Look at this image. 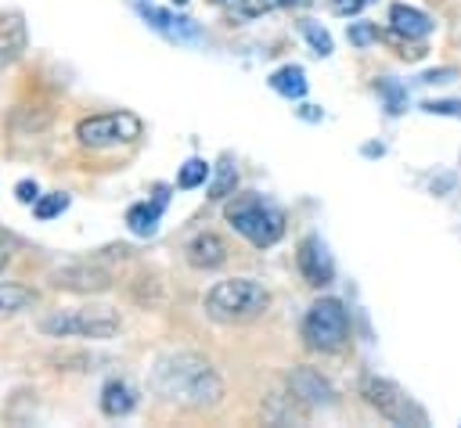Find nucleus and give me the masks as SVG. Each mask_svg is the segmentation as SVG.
<instances>
[{
  "mask_svg": "<svg viewBox=\"0 0 461 428\" xmlns=\"http://www.w3.org/2000/svg\"><path fill=\"white\" fill-rule=\"evenodd\" d=\"M50 284L54 288H72V291H104L112 281L104 270L97 266H86V263H68L61 270L50 273Z\"/></svg>",
  "mask_w": 461,
  "mask_h": 428,
  "instance_id": "obj_10",
  "label": "nucleus"
},
{
  "mask_svg": "<svg viewBox=\"0 0 461 428\" xmlns=\"http://www.w3.org/2000/svg\"><path fill=\"white\" fill-rule=\"evenodd\" d=\"M14 198H18L22 205H32V201L40 198V191H36V183H32V180H22V183L14 187Z\"/></svg>",
  "mask_w": 461,
  "mask_h": 428,
  "instance_id": "obj_28",
  "label": "nucleus"
},
{
  "mask_svg": "<svg viewBox=\"0 0 461 428\" xmlns=\"http://www.w3.org/2000/svg\"><path fill=\"white\" fill-rule=\"evenodd\" d=\"M65 209H68V194H61V191H54V194L32 201V216H36V219H54V216H61Z\"/></svg>",
  "mask_w": 461,
  "mask_h": 428,
  "instance_id": "obj_23",
  "label": "nucleus"
},
{
  "mask_svg": "<svg viewBox=\"0 0 461 428\" xmlns=\"http://www.w3.org/2000/svg\"><path fill=\"white\" fill-rule=\"evenodd\" d=\"M292 4H310V0H245V4H238V14L252 18V14H263V11H274V7H292Z\"/></svg>",
  "mask_w": 461,
  "mask_h": 428,
  "instance_id": "obj_26",
  "label": "nucleus"
},
{
  "mask_svg": "<svg viewBox=\"0 0 461 428\" xmlns=\"http://www.w3.org/2000/svg\"><path fill=\"white\" fill-rule=\"evenodd\" d=\"M220 4H234V7H238V4H245V0H220Z\"/></svg>",
  "mask_w": 461,
  "mask_h": 428,
  "instance_id": "obj_32",
  "label": "nucleus"
},
{
  "mask_svg": "<svg viewBox=\"0 0 461 428\" xmlns=\"http://www.w3.org/2000/svg\"><path fill=\"white\" fill-rule=\"evenodd\" d=\"M173 4H176V7H180V4H187V0H173Z\"/></svg>",
  "mask_w": 461,
  "mask_h": 428,
  "instance_id": "obj_33",
  "label": "nucleus"
},
{
  "mask_svg": "<svg viewBox=\"0 0 461 428\" xmlns=\"http://www.w3.org/2000/svg\"><path fill=\"white\" fill-rule=\"evenodd\" d=\"M36 327L50 338H112L119 334L122 320L108 306H68V309H47Z\"/></svg>",
  "mask_w": 461,
  "mask_h": 428,
  "instance_id": "obj_3",
  "label": "nucleus"
},
{
  "mask_svg": "<svg viewBox=\"0 0 461 428\" xmlns=\"http://www.w3.org/2000/svg\"><path fill=\"white\" fill-rule=\"evenodd\" d=\"M187 263H191L194 270H216V266H223V263H227V245H223V237L212 234V230L194 234V237L187 241Z\"/></svg>",
  "mask_w": 461,
  "mask_h": 428,
  "instance_id": "obj_11",
  "label": "nucleus"
},
{
  "mask_svg": "<svg viewBox=\"0 0 461 428\" xmlns=\"http://www.w3.org/2000/svg\"><path fill=\"white\" fill-rule=\"evenodd\" d=\"M378 94H382L389 115H400V111L407 108V90H403L396 79H378Z\"/></svg>",
  "mask_w": 461,
  "mask_h": 428,
  "instance_id": "obj_22",
  "label": "nucleus"
},
{
  "mask_svg": "<svg viewBox=\"0 0 461 428\" xmlns=\"http://www.w3.org/2000/svg\"><path fill=\"white\" fill-rule=\"evenodd\" d=\"M36 306V295L22 284H0V317L7 313H22V309H32Z\"/></svg>",
  "mask_w": 461,
  "mask_h": 428,
  "instance_id": "obj_18",
  "label": "nucleus"
},
{
  "mask_svg": "<svg viewBox=\"0 0 461 428\" xmlns=\"http://www.w3.org/2000/svg\"><path fill=\"white\" fill-rule=\"evenodd\" d=\"M148 381H151L155 396H162L166 403L187 406V410L212 406V403H220V396H223V381H220L216 367H212L205 356L187 352V349L162 352V356L155 360Z\"/></svg>",
  "mask_w": 461,
  "mask_h": 428,
  "instance_id": "obj_1",
  "label": "nucleus"
},
{
  "mask_svg": "<svg viewBox=\"0 0 461 428\" xmlns=\"http://www.w3.org/2000/svg\"><path fill=\"white\" fill-rule=\"evenodd\" d=\"M137 137H140V119L133 111H104V115L79 119V126H76V140L83 147H115V144H130Z\"/></svg>",
  "mask_w": 461,
  "mask_h": 428,
  "instance_id": "obj_7",
  "label": "nucleus"
},
{
  "mask_svg": "<svg viewBox=\"0 0 461 428\" xmlns=\"http://www.w3.org/2000/svg\"><path fill=\"white\" fill-rule=\"evenodd\" d=\"M303 338L310 349L339 352L349 338V317L339 299H317L303 317Z\"/></svg>",
  "mask_w": 461,
  "mask_h": 428,
  "instance_id": "obj_5",
  "label": "nucleus"
},
{
  "mask_svg": "<svg viewBox=\"0 0 461 428\" xmlns=\"http://www.w3.org/2000/svg\"><path fill=\"white\" fill-rule=\"evenodd\" d=\"M270 306V295L263 284L249 281V277H230V281H216L205 291V313L220 324H249L256 317H263V309Z\"/></svg>",
  "mask_w": 461,
  "mask_h": 428,
  "instance_id": "obj_2",
  "label": "nucleus"
},
{
  "mask_svg": "<svg viewBox=\"0 0 461 428\" xmlns=\"http://www.w3.org/2000/svg\"><path fill=\"white\" fill-rule=\"evenodd\" d=\"M22 50H25L22 18H0V68H7Z\"/></svg>",
  "mask_w": 461,
  "mask_h": 428,
  "instance_id": "obj_17",
  "label": "nucleus"
},
{
  "mask_svg": "<svg viewBox=\"0 0 461 428\" xmlns=\"http://www.w3.org/2000/svg\"><path fill=\"white\" fill-rule=\"evenodd\" d=\"M299 29H303V36H306V43L313 47V54H321V58H328V54L335 50V43H331V36H328V29H324V25H317V22H310V18H303V22H299Z\"/></svg>",
  "mask_w": 461,
  "mask_h": 428,
  "instance_id": "obj_21",
  "label": "nucleus"
},
{
  "mask_svg": "<svg viewBox=\"0 0 461 428\" xmlns=\"http://www.w3.org/2000/svg\"><path fill=\"white\" fill-rule=\"evenodd\" d=\"M454 79H457V68H429V72L421 76L425 86H432V83H454Z\"/></svg>",
  "mask_w": 461,
  "mask_h": 428,
  "instance_id": "obj_27",
  "label": "nucleus"
},
{
  "mask_svg": "<svg viewBox=\"0 0 461 428\" xmlns=\"http://www.w3.org/2000/svg\"><path fill=\"white\" fill-rule=\"evenodd\" d=\"M7 263V248H4V241H0V266Z\"/></svg>",
  "mask_w": 461,
  "mask_h": 428,
  "instance_id": "obj_31",
  "label": "nucleus"
},
{
  "mask_svg": "<svg viewBox=\"0 0 461 428\" xmlns=\"http://www.w3.org/2000/svg\"><path fill=\"white\" fill-rule=\"evenodd\" d=\"M306 86L310 83H306V72L299 65H281L277 72H270V90H277L288 101H299L306 94Z\"/></svg>",
  "mask_w": 461,
  "mask_h": 428,
  "instance_id": "obj_16",
  "label": "nucleus"
},
{
  "mask_svg": "<svg viewBox=\"0 0 461 428\" xmlns=\"http://www.w3.org/2000/svg\"><path fill=\"white\" fill-rule=\"evenodd\" d=\"M295 263H299V273L306 277V284H313V288H324V284L335 281V259H331L328 245H324L317 234H306V237L299 241Z\"/></svg>",
  "mask_w": 461,
  "mask_h": 428,
  "instance_id": "obj_8",
  "label": "nucleus"
},
{
  "mask_svg": "<svg viewBox=\"0 0 461 428\" xmlns=\"http://www.w3.org/2000/svg\"><path fill=\"white\" fill-rule=\"evenodd\" d=\"M227 223L234 234H241L245 241H252L256 248H267L274 245L281 234H285V216L281 209H274L267 198L259 194H238L230 205H227Z\"/></svg>",
  "mask_w": 461,
  "mask_h": 428,
  "instance_id": "obj_4",
  "label": "nucleus"
},
{
  "mask_svg": "<svg viewBox=\"0 0 461 428\" xmlns=\"http://www.w3.org/2000/svg\"><path fill=\"white\" fill-rule=\"evenodd\" d=\"M234 187H238V169H234V162H230V158H223V162L216 165L212 183H209V198H212V201H220V198L234 194Z\"/></svg>",
  "mask_w": 461,
  "mask_h": 428,
  "instance_id": "obj_19",
  "label": "nucleus"
},
{
  "mask_svg": "<svg viewBox=\"0 0 461 428\" xmlns=\"http://www.w3.org/2000/svg\"><path fill=\"white\" fill-rule=\"evenodd\" d=\"M133 403H137L133 388H130L126 381H119V378H112V381L101 388V410H104V417H126V414L133 410Z\"/></svg>",
  "mask_w": 461,
  "mask_h": 428,
  "instance_id": "obj_15",
  "label": "nucleus"
},
{
  "mask_svg": "<svg viewBox=\"0 0 461 428\" xmlns=\"http://www.w3.org/2000/svg\"><path fill=\"white\" fill-rule=\"evenodd\" d=\"M288 388H292V399L303 403V406H328L331 396H335L328 378L321 370H313V367H295L288 374Z\"/></svg>",
  "mask_w": 461,
  "mask_h": 428,
  "instance_id": "obj_9",
  "label": "nucleus"
},
{
  "mask_svg": "<svg viewBox=\"0 0 461 428\" xmlns=\"http://www.w3.org/2000/svg\"><path fill=\"white\" fill-rule=\"evenodd\" d=\"M209 180V162L205 158H187L184 165H180V173H176V187L180 191H194V187H202Z\"/></svg>",
  "mask_w": 461,
  "mask_h": 428,
  "instance_id": "obj_20",
  "label": "nucleus"
},
{
  "mask_svg": "<svg viewBox=\"0 0 461 428\" xmlns=\"http://www.w3.org/2000/svg\"><path fill=\"white\" fill-rule=\"evenodd\" d=\"M364 4H367V0H331V11H335V14H357Z\"/></svg>",
  "mask_w": 461,
  "mask_h": 428,
  "instance_id": "obj_29",
  "label": "nucleus"
},
{
  "mask_svg": "<svg viewBox=\"0 0 461 428\" xmlns=\"http://www.w3.org/2000/svg\"><path fill=\"white\" fill-rule=\"evenodd\" d=\"M346 36L353 47H371V43H378V25L375 22H349Z\"/></svg>",
  "mask_w": 461,
  "mask_h": 428,
  "instance_id": "obj_24",
  "label": "nucleus"
},
{
  "mask_svg": "<svg viewBox=\"0 0 461 428\" xmlns=\"http://www.w3.org/2000/svg\"><path fill=\"white\" fill-rule=\"evenodd\" d=\"M299 115H303V119H310V122H317V119H321V111H317L313 104H303V108H299Z\"/></svg>",
  "mask_w": 461,
  "mask_h": 428,
  "instance_id": "obj_30",
  "label": "nucleus"
},
{
  "mask_svg": "<svg viewBox=\"0 0 461 428\" xmlns=\"http://www.w3.org/2000/svg\"><path fill=\"white\" fill-rule=\"evenodd\" d=\"M137 11H140V18H144L151 29H158V32H166V36H173V40H198V36H202L198 25H194L191 18H184V14L158 11V7H148V4H140Z\"/></svg>",
  "mask_w": 461,
  "mask_h": 428,
  "instance_id": "obj_12",
  "label": "nucleus"
},
{
  "mask_svg": "<svg viewBox=\"0 0 461 428\" xmlns=\"http://www.w3.org/2000/svg\"><path fill=\"white\" fill-rule=\"evenodd\" d=\"M360 396L371 410H378L385 421L393 424H425V410L389 378H378V374H364L360 378Z\"/></svg>",
  "mask_w": 461,
  "mask_h": 428,
  "instance_id": "obj_6",
  "label": "nucleus"
},
{
  "mask_svg": "<svg viewBox=\"0 0 461 428\" xmlns=\"http://www.w3.org/2000/svg\"><path fill=\"white\" fill-rule=\"evenodd\" d=\"M389 25L403 40H425L432 32V18L418 7H411V4H393L389 7Z\"/></svg>",
  "mask_w": 461,
  "mask_h": 428,
  "instance_id": "obj_14",
  "label": "nucleus"
},
{
  "mask_svg": "<svg viewBox=\"0 0 461 428\" xmlns=\"http://www.w3.org/2000/svg\"><path fill=\"white\" fill-rule=\"evenodd\" d=\"M166 201H169V194H166V187H158L151 201H137V205H130V209H126V227H130L137 237H151L155 227H158V216H162Z\"/></svg>",
  "mask_w": 461,
  "mask_h": 428,
  "instance_id": "obj_13",
  "label": "nucleus"
},
{
  "mask_svg": "<svg viewBox=\"0 0 461 428\" xmlns=\"http://www.w3.org/2000/svg\"><path fill=\"white\" fill-rule=\"evenodd\" d=\"M421 111H425V115L461 119V101H454V97H432V101H421Z\"/></svg>",
  "mask_w": 461,
  "mask_h": 428,
  "instance_id": "obj_25",
  "label": "nucleus"
}]
</instances>
